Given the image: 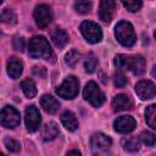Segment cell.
<instances>
[{
	"label": "cell",
	"mask_w": 156,
	"mask_h": 156,
	"mask_svg": "<svg viewBox=\"0 0 156 156\" xmlns=\"http://www.w3.org/2000/svg\"><path fill=\"white\" fill-rule=\"evenodd\" d=\"M0 156H5V155H4V154H1V155H0Z\"/></svg>",
	"instance_id": "8d00e7d4"
},
{
	"label": "cell",
	"mask_w": 156,
	"mask_h": 156,
	"mask_svg": "<svg viewBox=\"0 0 156 156\" xmlns=\"http://www.w3.org/2000/svg\"><path fill=\"white\" fill-rule=\"evenodd\" d=\"M135 126H136V122L132 116H121L113 123L115 129L122 134L130 133L132 130H134Z\"/></svg>",
	"instance_id": "8fae6325"
},
{
	"label": "cell",
	"mask_w": 156,
	"mask_h": 156,
	"mask_svg": "<svg viewBox=\"0 0 156 156\" xmlns=\"http://www.w3.org/2000/svg\"><path fill=\"white\" fill-rule=\"evenodd\" d=\"M51 39L54 41V44L58 48H63L67 43H68V34L61 29V28H55L52 32H51Z\"/></svg>",
	"instance_id": "ac0fdd59"
},
{
	"label": "cell",
	"mask_w": 156,
	"mask_h": 156,
	"mask_svg": "<svg viewBox=\"0 0 156 156\" xmlns=\"http://www.w3.org/2000/svg\"><path fill=\"white\" fill-rule=\"evenodd\" d=\"M115 35L123 46H132L136 40L133 26L127 21H121L116 24Z\"/></svg>",
	"instance_id": "7a4b0ae2"
},
{
	"label": "cell",
	"mask_w": 156,
	"mask_h": 156,
	"mask_svg": "<svg viewBox=\"0 0 156 156\" xmlns=\"http://www.w3.org/2000/svg\"><path fill=\"white\" fill-rule=\"evenodd\" d=\"M154 35H155V38H156V30H155V34H154Z\"/></svg>",
	"instance_id": "d590c367"
},
{
	"label": "cell",
	"mask_w": 156,
	"mask_h": 156,
	"mask_svg": "<svg viewBox=\"0 0 156 156\" xmlns=\"http://www.w3.org/2000/svg\"><path fill=\"white\" fill-rule=\"evenodd\" d=\"M57 135H58V128H57L56 123L50 122V123L45 124V127H44V129H43V139H44L45 141L54 140Z\"/></svg>",
	"instance_id": "d6986e66"
},
{
	"label": "cell",
	"mask_w": 156,
	"mask_h": 156,
	"mask_svg": "<svg viewBox=\"0 0 156 156\" xmlns=\"http://www.w3.org/2000/svg\"><path fill=\"white\" fill-rule=\"evenodd\" d=\"M78 90H79L78 79L73 76H68L63 80V83L56 89V93L58 94V96H61L63 99H67V100H71V99L77 96Z\"/></svg>",
	"instance_id": "3957f363"
},
{
	"label": "cell",
	"mask_w": 156,
	"mask_h": 156,
	"mask_svg": "<svg viewBox=\"0 0 156 156\" xmlns=\"http://www.w3.org/2000/svg\"><path fill=\"white\" fill-rule=\"evenodd\" d=\"M135 93L143 100L151 99L156 94V85L150 80H140L135 84Z\"/></svg>",
	"instance_id": "30bf717a"
},
{
	"label": "cell",
	"mask_w": 156,
	"mask_h": 156,
	"mask_svg": "<svg viewBox=\"0 0 156 156\" xmlns=\"http://www.w3.org/2000/svg\"><path fill=\"white\" fill-rule=\"evenodd\" d=\"M4 144L7 147V150H10L11 152H17L21 149L20 143L17 140H15V139H11V138H5L4 139Z\"/></svg>",
	"instance_id": "f1b7e54d"
},
{
	"label": "cell",
	"mask_w": 156,
	"mask_h": 156,
	"mask_svg": "<svg viewBox=\"0 0 156 156\" xmlns=\"http://www.w3.org/2000/svg\"><path fill=\"white\" fill-rule=\"evenodd\" d=\"M116 7V2L112 0H102L99 5V17L102 22H111L113 11Z\"/></svg>",
	"instance_id": "4fadbf2b"
},
{
	"label": "cell",
	"mask_w": 156,
	"mask_h": 156,
	"mask_svg": "<svg viewBox=\"0 0 156 156\" xmlns=\"http://www.w3.org/2000/svg\"><path fill=\"white\" fill-rule=\"evenodd\" d=\"M61 123L63 124V127L71 132L76 130L78 128V121H77V117L73 112L71 111H65L62 115H61Z\"/></svg>",
	"instance_id": "e0dca14e"
},
{
	"label": "cell",
	"mask_w": 156,
	"mask_h": 156,
	"mask_svg": "<svg viewBox=\"0 0 156 156\" xmlns=\"http://www.w3.org/2000/svg\"><path fill=\"white\" fill-rule=\"evenodd\" d=\"M83 96L87 101H89L93 106L99 107L104 104L105 101V95L101 91V89L98 87L95 82H89L87 83L84 90H83Z\"/></svg>",
	"instance_id": "277c9868"
},
{
	"label": "cell",
	"mask_w": 156,
	"mask_h": 156,
	"mask_svg": "<svg viewBox=\"0 0 156 156\" xmlns=\"http://www.w3.org/2000/svg\"><path fill=\"white\" fill-rule=\"evenodd\" d=\"M151 74L156 78V66H154V68H152V71H151Z\"/></svg>",
	"instance_id": "e575fe53"
},
{
	"label": "cell",
	"mask_w": 156,
	"mask_h": 156,
	"mask_svg": "<svg viewBox=\"0 0 156 156\" xmlns=\"http://www.w3.org/2000/svg\"><path fill=\"white\" fill-rule=\"evenodd\" d=\"M111 139L105 135L104 133H95L93 134L91 139H90V145H91V150L94 152V155H101V154H106L110 147H111Z\"/></svg>",
	"instance_id": "8992f818"
},
{
	"label": "cell",
	"mask_w": 156,
	"mask_h": 156,
	"mask_svg": "<svg viewBox=\"0 0 156 156\" xmlns=\"http://www.w3.org/2000/svg\"><path fill=\"white\" fill-rule=\"evenodd\" d=\"M123 5H124V7H126L128 11H130V12H135V11L140 10L143 2L139 1V0H136V1H123Z\"/></svg>",
	"instance_id": "4dcf8cb0"
},
{
	"label": "cell",
	"mask_w": 156,
	"mask_h": 156,
	"mask_svg": "<svg viewBox=\"0 0 156 156\" xmlns=\"http://www.w3.org/2000/svg\"><path fill=\"white\" fill-rule=\"evenodd\" d=\"M127 58H128V55H123V54L116 55V57H115V65H116V67L119 71L127 69Z\"/></svg>",
	"instance_id": "f546056e"
},
{
	"label": "cell",
	"mask_w": 156,
	"mask_h": 156,
	"mask_svg": "<svg viewBox=\"0 0 156 156\" xmlns=\"http://www.w3.org/2000/svg\"><path fill=\"white\" fill-rule=\"evenodd\" d=\"M13 48L17 51H23L24 50V39L22 37H16L13 39Z\"/></svg>",
	"instance_id": "1f68e13d"
},
{
	"label": "cell",
	"mask_w": 156,
	"mask_h": 156,
	"mask_svg": "<svg viewBox=\"0 0 156 156\" xmlns=\"http://www.w3.org/2000/svg\"><path fill=\"white\" fill-rule=\"evenodd\" d=\"M28 51L29 55L34 58H45V60L54 58L52 49L49 41L43 35H35L29 40Z\"/></svg>",
	"instance_id": "6da1fadb"
},
{
	"label": "cell",
	"mask_w": 156,
	"mask_h": 156,
	"mask_svg": "<svg viewBox=\"0 0 156 156\" xmlns=\"http://www.w3.org/2000/svg\"><path fill=\"white\" fill-rule=\"evenodd\" d=\"M127 83H128V80H127L126 76L123 74V72L122 71H117L115 73V76H113V84H115V87L123 88V87H126Z\"/></svg>",
	"instance_id": "484cf974"
},
{
	"label": "cell",
	"mask_w": 156,
	"mask_h": 156,
	"mask_svg": "<svg viewBox=\"0 0 156 156\" xmlns=\"http://www.w3.org/2000/svg\"><path fill=\"white\" fill-rule=\"evenodd\" d=\"M96 66H98V58H96V56H95L93 52H90V54L87 56L85 62H84L85 71H87L88 73H91V72L95 71Z\"/></svg>",
	"instance_id": "603a6c76"
},
{
	"label": "cell",
	"mask_w": 156,
	"mask_h": 156,
	"mask_svg": "<svg viewBox=\"0 0 156 156\" xmlns=\"http://www.w3.org/2000/svg\"><path fill=\"white\" fill-rule=\"evenodd\" d=\"M140 139H141V141H143L145 145H147V146H152V145L156 143V135H155L154 133H151V132H147V130H145V132L141 133Z\"/></svg>",
	"instance_id": "4316f807"
},
{
	"label": "cell",
	"mask_w": 156,
	"mask_h": 156,
	"mask_svg": "<svg viewBox=\"0 0 156 156\" xmlns=\"http://www.w3.org/2000/svg\"><path fill=\"white\" fill-rule=\"evenodd\" d=\"M145 67H146V62H145V58L141 55H133V56H129L128 55V58H127V69H129L134 74L139 76V74L144 73Z\"/></svg>",
	"instance_id": "7c38bea8"
},
{
	"label": "cell",
	"mask_w": 156,
	"mask_h": 156,
	"mask_svg": "<svg viewBox=\"0 0 156 156\" xmlns=\"http://www.w3.org/2000/svg\"><path fill=\"white\" fill-rule=\"evenodd\" d=\"M34 20L39 28H46L52 21V13L48 5L40 4L34 10Z\"/></svg>",
	"instance_id": "52a82bcc"
},
{
	"label": "cell",
	"mask_w": 156,
	"mask_h": 156,
	"mask_svg": "<svg viewBox=\"0 0 156 156\" xmlns=\"http://www.w3.org/2000/svg\"><path fill=\"white\" fill-rule=\"evenodd\" d=\"M22 71H23V65L17 57H11L7 61V73L11 78L13 79L20 78V76L22 74Z\"/></svg>",
	"instance_id": "2e32d148"
},
{
	"label": "cell",
	"mask_w": 156,
	"mask_h": 156,
	"mask_svg": "<svg viewBox=\"0 0 156 156\" xmlns=\"http://www.w3.org/2000/svg\"><path fill=\"white\" fill-rule=\"evenodd\" d=\"M1 21H2L4 23H10V24L16 23V15L13 13L12 10L5 9V10H2V12H1Z\"/></svg>",
	"instance_id": "d4e9b609"
},
{
	"label": "cell",
	"mask_w": 156,
	"mask_h": 156,
	"mask_svg": "<svg viewBox=\"0 0 156 156\" xmlns=\"http://www.w3.org/2000/svg\"><path fill=\"white\" fill-rule=\"evenodd\" d=\"M33 73H34V76H38L39 78H44L45 74H46V71H45L44 67H38V66H35V67L33 68Z\"/></svg>",
	"instance_id": "d6a6232c"
},
{
	"label": "cell",
	"mask_w": 156,
	"mask_h": 156,
	"mask_svg": "<svg viewBox=\"0 0 156 156\" xmlns=\"http://www.w3.org/2000/svg\"><path fill=\"white\" fill-rule=\"evenodd\" d=\"M1 124L5 128H15L20 124V112L12 106H5L1 110Z\"/></svg>",
	"instance_id": "ba28073f"
},
{
	"label": "cell",
	"mask_w": 156,
	"mask_h": 156,
	"mask_svg": "<svg viewBox=\"0 0 156 156\" xmlns=\"http://www.w3.org/2000/svg\"><path fill=\"white\" fill-rule=\"evenodd\" d=\"M83 37L91 44H95V43H99L101 39H102V32H101V28L91 22V21H84L82 22L80 27H79Z\"/></svg>",
	"instance_id": "5b68a950"
},
{
	"label": "cell",
	"mask_w": 156,
	"mask_h": 156,
	"mask_svg": "<svg viewBox=\"0 0 156 156\" xmlns=\"http://www.w3.org/2000/svg\"><path fill=\"white\" fill-rule=\"evenodd\" d=\"M122 146L124 150L129 152H134L139 150V139L136 136H127L122 140Z\"/></svg>",
	"instance_id": "44dd1931"
},
{
	"label": "cell",
	"mask_w": 156,
	"mask_h": 156,
	"mask_svg": "<svg viewBox=\"0 0 156 156\" xmlns=\"http://www.w3.org/2000/svg\"><path fill=\"white\" fill-rule=\"evenodd\" d=\"M132 106H133V102H132L130 98L124 94H118L112 100V107L117 112L129 110V108H132Z\"/></svg>",
	"instance_id": "5bb4252c"
},
{
	"label": "cell",
	"mask_w": 156,
	"mask_h": 156,
	"mask_svg": "<svg viewBox=\"0 0 156 156\" xmlns=\"http://www.w3.org/2000/svg\"><path fill=\"white\" fill-rule=\"evenodd\" d=\"M145 119L149 127L156 129V105H150L145 110Z\"/></svg>",
	"instance_id": "7402d4cb"
},
{
	"label": "cell",
	"mask_w": 156,
	"mask_h": 156,
	"mask_svg": "<svg viewBox=\"0 0 156 156\" xmlns=\"http://www.w3.org/2000/svg\"><path fill=\"white\" fill-rule=\"evenodd\" d=\"M40 105H41L43 110H44L45 112H48V113H55V112L60 108L58 101H57L55 98H52L51 95H48V94H45V95L41 96V99H40Z\"/></svg>",
	"instance_id": "9a60e30c"
},
{
	"label": "cell",
	"mask_w": 156,
	"mask_h": 156,
	"mask_svg": "<svg viewBox=\"0 0 156 156\" xmlns=\"http://www.w3.org/2000/svg\"><path fill=\"white\" fill-rule=\"evenodd\" d=\"M21 88H22L24 95H26L27 98H29V99L34 98L35 94H37V87H35V83H34L32 79H29V78L22 80V83H21Z\"/></svg>",
	"instance_id": "ffe728a7"
},
{
	"label": "cell",
	"mask_w": 156,
	"mask_h": 156,
	"mask_svg": "<svg viewBox=\"0 0 156 156\" xmlns=\"http://www.w3.org/2000/svg\"><path fill=\"white\" fill-rule=\"evenodd\" d=\"M66 156H82V155H80V152L77 151V150H71Z\"/></svg>",
	"instance_id": "836d02e7"
},
{
	"label": "cell",
	"mask_w": 156,
	"mask_h": 156,
	"mask_svg": "<svg viewBox=\"0 0 156 156\" xmlns=\"http://www.w3.org/2000/svg\"><path fill=\"white\" fill-rule=\"evenodd\" d=\"M24 121H26V127L29 132H35L39 128V124L41 122L40 113L35 106H28L24 113Z\"/></svg>",
	"instance_id": "9c48e42d"
},
{
	"label": "cell",
	"mask_w": 156,
	"mask_h": 156,
	"mask_svg": "<svg viewBox=\"0 0 156 156\" xmlns=\"http://www.w3.org/2000/svg\"><path fill=\"white\" fill-rule=\"evenodd\" d=\"M74 9L79 13H88L91 9V2L90 1H77L74 4Z\"/></svg>",
	"instance_id": "83f0119b"
},
{
	"label": "cell",
	"mask_w": 156,
	"mask_h": 156,
	"mask_svg": "<svg viewBox=\"0 0 156 156\" xmlns=\"http://www.w3.org/2000/svg\"><path fill=\"white\" fill-rule=\"evenodd\" d=\"M79 57H80V54H79L77 50H69V51L66 54V56H65V61H66V63H67L68 66L73 67V66H76L77 62L79 61Z\"/></svg>",
	"instance_id": "cb8c5ba5"
}]
</instances>
